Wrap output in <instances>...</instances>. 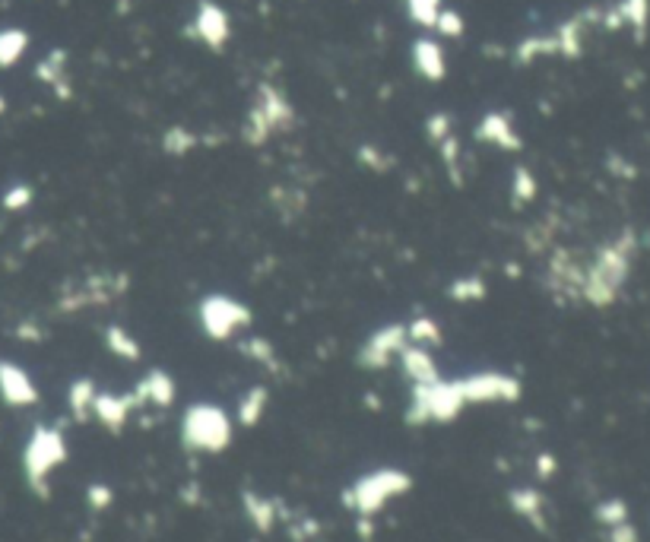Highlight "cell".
Masks as SVG:
<instances>
[{
    "instance_id": "603a6c76",
    "label": "cell",
    "mask_w": 650,
    "mask_h": 542,
    "mask_svg": "<svg viewBox=\"0 0 650 542\" xmlns=\"http://www.w3.org/2000/svg\"><path fill=\"white\" fill-rule=\"evenodd\" d=\"M105 349L121 361H140L143 359V346L128 327L121 324H108L105 327Z\"/></svg>"
},
{
    "instance_id": "5bb4252c",
    "label": "cell",
    "mask_w": 650,
    "mask_h": 542,
    "mask_svg": "<svg viewBox=\"0 0 650 542\" xmlns=\"http://www.w3.org/2000/svg\"><path fill=\"white\" fill-rule=\"evenodd\" d=\"M473 134H476L479 143L504 149V153H521L523 149V137L521 130L514 128V118H511L508 111H485Z\"/></svg>"
},
{
    "instance_id": "e0dca14e",
    "label": "cell",
    "mask_w": 650,
    "mask_h": 542,
    "mask_svg": "<svg viewBox=\"0 0 650 542\" xmlns=\"http://www.w3.org/2000/svg\"><path fill=\"white\" fill-rule=\"evenodd\" d=\"M413 70L423 76L425 83H441L448 76V54H444L441 41L419 35L413 41Z\"/></svg>"
},
{
    "instance_id": "60d3db41",
    "label": "cell",
    "mask_w": 650,
    "mask_h": 542,
    "mask_svg": "<svg viewBox=\"0 0 650 542\" xmlns=\"http://www.w3.org/2000/svg\"><path fill=\"white\" fill-rule=\"evenodd\" d=\"M114 502V489L111 485H105V482H93L86 489V504L89 511H108Z\"/></svg>"
},
{
    "instance_id": "277c9868",
    "label": "cell",
    "mask_w": 650,
    "mask_h": 542,
    "mask_svg": "<svg viewBox=\"0 0 650 542\" xmlns=\"http://www.w3.org/2000/svg\"><path fill=\"white\" fill-rule=\"evenodd\" d=\"M70 457L67 438L58 425H35L29 431V441L22 448V475H26V485L32 489V495L48 498L51 495V473L61 469Z\"/></svg>"
},
{
    "instance_id": "8fae6325",
    "label": "cell",
    "mask_w": 650,
    "mask_h": 542,
    "mask_svg": "<svg viewBox=\"0 0 650 542\" xmlns=\"http://www.w3.org/2000/svg\"><path fill=\"white\" fill-rule=\"evenodd\" d=\"M128 289V276H108V273H99V276H89L83 286L70 289L64 298H58V311L61 315H74V311H83V308H93V305H105V301H111L118 292H124Z\"/></svg>"
},
{
    "instance_id": "4316f807",
    "label": "cell",
    "mask_w": 650,
    "mask_h": 542,
    "mask_svg": "<svg viewBox=\"0 0 650 542\" xmlns=\"http://www.w3.org/2000/svg\"><path fill=\"white\" fill-rule=\"evenodd\" d=\"M552 54H558L556 48V35L552 32H543V35H530V39H521L514 45V64H533V60L539 58H552Z\"/></svg>"
},
{
    "instance_id": "9c48e42d",
    "label": "cell",
    "mask_w": 650,
    "mask_h": 542,
    "mask_svg": "<svg viewBox=\"0 0 650 542\" xmlns=\"http://www.w3.org/2000/svg\"><path fill=\"white\" fill-rule=\"evenodd\" d=\"M583 286V261L571 248H552L549 263H546V289L558 301H581Z\"/></svg>"
},
{
    "instance_id": "83f0119b",
    "label": "cell",
    "mask_w": 650,
    "mask_h": 542,
    "mask_svg": "<svg viewBox=\"0 0 650 542\" xmlns=\"http://www.w3.org/2000/svg\"><path fill=\"white\" fill-rule=\"evenodd\" d=\"M616 10L622 16V26H628L637 41H644L650 26V0H619Z\"/></svg>"
},
{
    "instance_id": "9a60e30c",
    "label": "cell",
    "mask_w": 650,
    "mask_h": 542,
    "mask_svg": "<svg viewBox=\"0 0 650 542\" xmlns=\"http://www.w3.org/2000/svg\"><path fill=\"white\" fill-rule=\"evenodd\" d=\"M134 409H140L134 390L130 394H111V390H99L93 400V419L99 422L102 429L118 435L128 425V419L134 415Z\"/></svg>"
},
{
    "instance_id": "4fadbf2b",
    "label": "cell",
    "mask_w": 650,
    "mask_h": 542,
    "mask_svg": "<svg viewBox=\"0 0 650 542\" xmlns=\"http://www.w3.org/2000/svg\"><path fill=\"white\" fill-rule=\"evenodd\" d=\"M0 400L10 409H29L39 403V387L32 375L10 359H0Z\"/></svg>"
},
{
    "instance_id": "7dc6e473",
    "label": "cell",
    "mask_w": 650,
    "mask_h": 542,
    "mask_svg": "<svg viewBox=\"0 0 650 542\" xmlns=\"http://www.w3.org/2000/svg\"><path fill=\"white\" fill-rule=\"evenodd\" d=\"M4 114H7V99L0 95V118H4Z\"/></svg>"
},
{
    "instance_id": "f35d334b",
    "label": "cell",
    "mask_w": 650,
    "mask_h": 542,
    "mask_svg": "<svg viewBox=\"0 0 650 542\" xmlns=\"http://www.w3.org/2000/svg\"><path fill=\"white\" fill-rule=\"evenodd\" d=\"M454 134V118H450L448 111H432L429 118H425V137H429V143H441L448 140V137Z\"/></svg>"
},
{
    "instance_id": "44dd1931",
    "label": "cell",
    "mask_w": 650,
    "mask_h": 542,
    "mask_svg": "<svg viewBox=\"0 0 650 542\" xmlns=\"http://www.w3.org/2000/svg\"><path fill=\"white\" fill-rule=\"evenodd\" d=\"M242 508H245L248 523L261 536H267L270 529L276 527L280 514H286V511H282V504L276 502V498H267V495H261V492H254V489H242Z\"/></svg>"
},
{
    "instance_id": "b9f144b4",
    "label": "cell",
    "mask_w": 650,
    "mask_h": 542,
    "mask_svg": "<svg viewBox=\"0 0 650 542\" xmlns=\"http://www.w3.org/2000/svg\"><path fill=\"white\" fill-rule=\"evenodd\" d=\"M606 542H641V533H637V527L631 520H622L616 523V527H610Z\"/></svg>"
},
{
    "instance_id": "6da1fadb",
    "label": "cell",
    "mask_w": 650,
    "mask_h": 542,
    "mask_svg": "<svg viewBox=\"0 0 650 542\" xmlns=\"http://www.w3.org/2000/svg\"><path fill=\"white\" fill-rule=\"evenodd\" d=\"M637 257V232L625 226L610 241H603L593 257L583 263L581 301L590 308H612L622 295L625 282L631 280V267Z\"/></svg>"
},
{
    "instance_id": "d590c367",
    "label": "cell",
    "mask_w": 650,
    "mask_h": 542,
    "mask_svg": "<svg viewBox=\"0 0 650 542\" xmlns=\"http://www.w3.org/2000/svg\"><path fill=\"white\" fill-rule=\"evenodd\" d=\"M628 504H625V498H606V502H600L597 508H593V520L600 523V527H616V523L628 520Z\"/></svg>"
},
{
    "instance_id": "5b68a950",
    "label": "cell",
    "mask_w": 650,
    "mask_h": 542,
    "mask_svg": "<svg viewBox=\"0 0 650 542\" xmlns=\"http://www.w3.org/2000/svg\"><path fill=\"white\" fill-rule=\"evenodd\" d=\"M467 396H463L460 378L454 381H429V384H413L406 406V425L419 429V425H448V422L460 419V413L467 409Z\"/></svg>"
},
{
    "instance_id": "f546056e",
    "label": "cell",
    "mask_w": 650,
    "mask_h": 542,
    "mask_svg": "<svg viewBox=\"0 0 650 542\" xmlns=\"http://www.w3.org/2000/svg\"><path fill=\"white\" fill-rule=\"evenodd\" d=\"M448 295L457 301V305H469V301H483L485 295H489V282H485L479 273H463V276H457V280L448 286Z\"/></svg>"
},
{
    "instance_id": "ee69618b",
    "label": "cell",
    "mask_w": 650,
    "mask_h": 542,
    "mask_svg": "<svg viewBox=\"0 0 650 542\" xmlns=\"http://www.w3.org/2000/svg\"><path fill=\"white\" fill-rule=\"evenodd\" d=\"M289 533H292V539H295V542H305V539H311V536L321 533V523L311 520V517H302V523H298V527H292V529H289Z\"/></svg>"
},
{
    "instance_id": "bcb514c9",
    "label": "cell",
    "mask_w": 650,
    "mask_h": 542,
    "mask_svg": "<svg viewBox=\"0 0 650 542\" xmlns=\"http://www.w3.org/2000/svg\"><path fill=\"white\" fill-rule=\"evenodd\" d=\"M371 520H375V517H359V536H362V542H369L371 536H375V527H371Z\"/></svg>"
},
{
    "instance_id": "7402d4cb",
    "label": "cell",
    "mask_w": 650,
    "mask_h": 542,
    "mask_svg": "<svg viewBox=\"0 0 650 542\" xmlns=\"http://www.w3.org/2000/svg\"><path fill=\"white\" fill-rule=\"evenodd\" d=\"M35 80L51 86L58 99H70V80H67V51L64 48H51L45 58L35 64Z\"/></svg>"
},
{
    "instance_id": "8992f818",
    "label": "cell",
    "mask_w": 650,
    "mask_h": 542,
    "mask_svg": "<svg viewBox=\"0 0 650 542\" xmlns=\"http://www.w3.org/2000/svg\"><path fill=\"white\" fill-rule=\"evenodd\" d=\"M235 438V422L216 403H191L182 415V444L191 454H222Z\"/></svg>"
},
{
    "instance_id": "1f68e13d",
    "label": "cell",
    "mask_w": 650,
    "mask_h": 542,
    "mask_svg": "<svg viewBox=\"0 0 650 542\" xmlns=\"http://www.w3.org/2000/svg\"><path fill=\"white\" fill-rule=\"evenodd\" d=\"M197 147H200V137H197L191 128H184V124H174V128H168L165 134H162V149H165V155H188V153H194Z\"/></svg>"
},
{
    "instance_id": "52a82bcc",
    "label": "cell",
    "mask_w": 650,
    "mask_h": 542,
    "mask_svg": "<svg viewBox=\"0 0 650 542\" xmlns=\"http://www.w3.org/2000/svg\"><path fill=\"white\" fill-rule=\"evenodd\" d=\"M251 321H254V311H251L245 301L235 298V295L209 292L197 301V327L213 342L232 340V336L242 333Z\"/></svg>"
},
{
    "instance_id": "7a4b0ae2",
    "label": "cell",
    "mask_w": 650,
    "mask_h": 542,
    "mask_svg": "<svg viewBox=\"0 0 650 542\" xmlns=\"http://www.w3.org/2000/svg\"><path fill=\"white\" fill-rule=\"evenodd\" d=\"M295 105L289 102V95L282 93L276 83H261L254 89V102H251L248 114L242 124V140L245 147L261 149L270 137L289 134L295 128Z\"/></svg>"
},
{
    "instance_id": "ab89813d",
    "label": "cell",
    "mask_w": 650,
    "mask_h": 542,
    "mask_svg": "<svg viewBox=\"0 0 650 542\" xmlns=\"http://www.w3.org/2000/svg\"><path fill=\"white\" fill-rule=\"evenodd\" d=\"M435 32L444 35V39H463V32H467V20H463L457 10L444 7L441 13H438V20H435Z\"/></svg>"
},
{
    "instance_id": "ba28073f",
    "label": "cell",
    "mask_w": 650,
    "mask_h": 542,
    "mask_svg": "<svg viewBox=\"0 0 650 542\" xmlns=\"http://www.w3.org/2000/svg\"><path fill=\"white\" fill-rule=\"evenodd\" d=\"M467 403H517L523 396V384L508 371H473L460 378Z\"/></svg>"
},
{
    "instance_id": "8d00e7d4",
    "label": "cell",
    "mask_w": 650,
    "mask_h": 542,
    "mask_svg": "<svg viewBox=\"0 0 650 542\" xmlns=\"http://www.w3.org/2000/svg\"><path fill=\"white\" fill-rule=\"evenodd\" d=\"M32 200H35V188L26 184V181H20V184H10V188L4 191L0 207L7 209V213H22V209L32 207Z\"/></svg>"
},
{
    "instance_id": "484cf974",
    "label": "cell",
    "mask_w": 650,
    "mask_h": 542,
    "mask_svg": "<svg viewBox=\"0 0 650 542\" xmlns=\"http://www.w3.org/2000/svg\"><path fill=\"white\" fill-rule=\"evenodd\" d=\"M29 51V32L26 29H0V70L16 67Z\"/></svg>"
},
{
    "instance_id": "836d02e7",
    "label": "cell",
    "mask_w": 650,
    "mask_h": 542,
    "mask_svg": "<svg viewBox=\"0 0 650 542\" xmlns=\"http://www.w3.org/2000/svg\"><path fill=\"white\" fill-rule=\"evenodd\" d=\"M242 355L251 361H257L261 369H276V365H280V361H276L273 342H270L267 336H248V340L242 342Z\"/></svg>"
},
{
    "instance_id": "2e32d148",
    "label": "cell",
    "mask_w": 650,
    "mask_h": 542,
    "mask_svg": "<svg viewBox=\"0 0 650 542\" xmlns=\"http://www.w3.org/2000/svg\"><path fill=\"white\" fill-rule=\"evenodd\" d=\"M600 13H603V10H581V13H574V16H568L565 22H558L552 35H556V48H558L562 58H568V60L581 58L583 39H587V26L590 22H597Z\"/></svg>"
},
{
    "instance_id": "ffe728a7",
    "label": "cell",
    "mask_w": 650,
    "mask_h": 542,
    "mask_svg": "<svg viewBox=\"0 0 650 542\" xmlns=\"http://www.w3.org/2000/svg\"><path fill=\"white\" fill-rule=\"evenodd\" d=\"M508 504L517 517L530 523L537 533H546L549 529V520H546V495L539 489H530V485H517V489L508 492Z\"/></svg>"
},
{
    "instance_id": "e575fe53",
    "label": "cell",
    "mask_w": 650,
    "mask_h": 542,
    "mask_svg": "<svg viewBox=\"0 0 650 542\" xmlns=\"http://www.w3.org/2000/svg\"><path fill=\"white\" fill-rule=\"evenodd\" d=\"M403 7H406L409 20L416 22V26L435 29V20H438V13L444 10V4L441 0H403Z\"/></svg>"
},
{
    "instance_id": "4dcf8cb0",
    "label": "cell",
    "mask_w": 650,
    "mask_h": 542,
    "mask_svg": "<svg viewBox=\"0 0 650 542\" xmlns=\"http://www.w3.org/2000/svg\"><path fill=\"white\" fill-rule=\"evenodd\" d=\"M511 197H514V207L533 203L539 197V181L527 165H517L514 172H511Z\"/></svg>"
},
{
    "instance_id": "74e56055",
    "label": "cell",
    "mask_w": 650,
    "mask_h": 542,
    "mask_svg": "<svg viewBox=\"0 0 650 542\" xmlns=\"http://www.w3.org/2000/svg\"><path fill=\"white\" fill-rule=\"evenodd\" d=\"M356 159L362 162L365 168H371V172H378V174H387L390 168H394V155L390 153H384L381 147H371V143H362L359 147V153H356Z\"/></svg>"
},
{
    "instance_id": "cb8c5ba5",
    "label": "cell",
    "mask_w": 650,
    "mask_h": 542,
    "mask_svg": "<svg viewBox=\"0 0 650 542\" xmlns=\"http://www.w3.org/2000/svg\"><path fill=\"white\" fill-rule=\"evenodd\" d=\"M95 394H99V387H95L93 378H76V381H70L67 387V409L70 415H74V422H89L93 419V400Z\"/></svg>"
},
{
    "instance_id": "f1b7e54d",
    "label": "cell",
    "mask_w": 650,
    "mask_h": 542,
    "mask_svg": "<svg viewBox=\"0 0 650 542\" xmlns=\"http://www.w3.org/2000/svg\"><path fill=\"white\" fill-rule=\"evenodd\" d=\"M406 336H409V342H416V346H425V349H438L444 342L441 324H438L435 317H425V315L406 321Z\"/></svg>"
},
{
    "instance_id": "7bdbcfd3",
    "label": "cell",
    "mask_w": 650,
    "mask_h": 542,
    "mask_svg": "<svg viewBox=\"0 0 650 542\" xmlns=\"http://www.w3.org/2000/svg\"><path fill=\"white\" fill-rule=\"evenodd\" d=\"M13 336H16V340H22V342H41V340H45V330H41L35 321H22L20 327L13 330Z\"/></svg>"
},
{
    "instance_id": "3957f363",
    "label": "cell",
    "mask_w": 650,
    "mask_h": 542,
    "mask_svg": "<svg viewBox=\"0 0 650 542\" xmlns=\"http://www.w3.org/2000/svg\"><path fill=\"white\" fill-rule=\"evenodd\" d=\"M413 489V475L396 466H378L371 473H362L352 485H346L340 495L343 508L356 517H375L387 508L394 498H403Z\"/></svg>"
},
{
    "instance_id": "ac0fdd59",
    "label": "cell",
    "mask_w": 650,
    "mask_h": 542,
    "mask_svg": "<svg viewBox=\"0 0 650 542\" xmlns=\"http://www.w3.org/2000/svg\"><path fill=\"white\" fill-rule=\"evenodd\" d=\"M134 396L140 406L149 403V406H156V409H168L174 403V396H178V384H174V378L168 375V371L149 369L147 375L137 381Z\"/></svg>"
},
{
    "instance_id": "d6986e66",
    "label": "cell",
    "mask_w": 650,
    "mask_h": 542,
    "mask_svg": "<svg viewBox=\"0 0 650 542\" xmlns=\"http://www.w3.org/2000/svg\"><path fill=\"white\" fill-rule=\"evenodd\" d=\"M396 359H400V371L409 378V384H429V381H438V378H441L435 355H432V349H425V346L406 342Z\"/></svg>"
},
{
    "instance_id": "f6af8a7d",
    "label": "cell",
    "mask_w": 650,
    "mask_h": 542,
    "mask_svg": "<svg viewBox=\"0 0 650 542\" xmlns=\"http://www.w3.org/2000/svg\"><path fill=\"white\" fill-rule=\"evenodd\" d=\"M556 473H558V460L549 454V450H543V454L537 457V475L546 482V479H552Z\"/></svg>"
},
{
    "instance_id": "7c38bea8",
    "label": "cell",
    "mask_w": 650,
    "mask_h": 542,
    "mask_svg": "<svg viewBox=\"0 0 650 542\" xmlns=\"http://www.w3.org/2000/svg\"><path fill=\"white\" fill-rule=\"evenodd\" d=\"M188 35L207 45L209 51H222L232 39V20L216 0H200L194 10V20L188 26Z\"/></svg>"
},
{
    "instance_id": "d4e9b609",
    "label": "cell",
    "mask_w": 650,
    "mask_h": 542,
    "mask_svg": "<svg viewBox=\"0 0 650 542\" xmlns=\"http://www.w3.org/2000/svg\"><path fill=\"white\" fill-rule=\"evenodd\" d=\"M267 406H270V390L263 387V384L248 387L242 394V400H238V425H245V429H254V425H261Z\"/></svg>"
},
{
    "instance_id": "30bf717a",
    "label": "cell",
    "mask_w": 650,
    "mask_h": 542,
    "mask_svg": "<svg viewBox=\"0 0 650 542\" xmlns=\"http://www.w3.org/2000/svg\"><path fill=\"white\" fill-rule=\"evenodd\" d=\"M406 342H409L406 324H384V327H378L375 333L362 342L356 361L369 371H384L394 365L396 355H400V349L406 346Z\"/></svg>"
},
{
    "instance_id": "d6a6232c",
    "label": "cell",
    "mask_w": 650,
    "mask_h": 542,
    "mask_svg": "<svg viewBox=\"0 0 650 542\" xmlns=\"http://www.w3.org/2000/svg\"><path fill=\"white\" fill-rule=\"evenodd\" d=\"M438 153H441V162H444V168H448V178L454 181V188H463V149H460V140L450 134L448 140L438 143Z\"/></svg>"
}]
</instances>
